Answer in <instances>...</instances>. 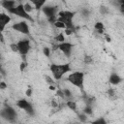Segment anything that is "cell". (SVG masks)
<instances>
[{"label":"cell","mask_w":124,"mask_h":124,"mask_svg":"<svg viewBox=\"0 0 124 124\" xmlns=\"http://www.w3.org/2000/svg\"><path fill=\"white\" fill-rule=\"evenodd\" d=\"M1 70H2V69H1V65H0V71H1Z\"/></svg>","instance_id":"cell-35"},{"label":"cell","mask_w":124,"mask_h":124,"mask_svg":"<svg viewBox=\"0 0 124 124\" xmlns=\"http://www.w3.org/2000/svg\"><path fill=\"white\" fill-rule=\"evenodd\" d=\"M78 118H79V119H80V121H82V122H85V121L87 120V118H86V114H85V113L78 114Z\"/></svg>","instance_id":"cell-28"},{"label":"cell","mask_w":124,"mask_h":124,"mask_svg":"<svg viewBox=\"0 0 124 124\" xmlns=\"http://www.w3.org/2000/svg\"><path fill=\"white\" fill-rule=\"evenodd\" d=\"M73 47H74V45H73L72 43H67V42L59 43V44L56 46V48H58L61 52H63L66 57H70V56H71Z\"/></svg>","instance_id":"cell-10"},{"label":"cell","mask_w":124,"mask_h":124,"mask_svg":"<svg viewBox=\"0 0 124 124\" xmlns=\"http://www.w3.org/2000/svg\"><path fill=\"white\" fill-rule=\"evenodd\" d=\"M67 81H69L71 84L77 86L80 90H83V82H84V74L82 72H73L71 73L67 78Z\"/></svg>","instance_id":"cell-3"},{"label":"cell","mask_w":124,"mask_h":124,"mask_svg":"<svg viewBox=\"0 0 124 124\" xmlns=\"http://www.w3.org/2000/svg\"><path fill=\"white\" fill-rule=\"evenodd\" d=\"M29 2L33 5L34 9H36V10H41V9L45 6L46 0H29Z\"/></svg>","instance_id":"cell-14"},{"label":"cell","mask_w":124,"mask_h":124,"mask_svg":"<svg viewBox=\"0 0 124 124\" xmlns=\"http://www.w3.org/2000/svg\"><path fill=\"white\" fill-rule=\"evenodd\" d=\"M50 72L52 74V77L55 80H59L64 77L67 73L71 71V64L69 62L67 63H62V64H51L50 67Z\"/></svg>","instance_id":"cell-1"},{"label":"cell","mask_w":124,"mask_h":124,"mask_svg":"<svg viewBox=\"0 0 124 124\" xmlns=\"http://www.w3.org/2000/svg\"><path fill=\"white\" fill-rule=\"evenodd\" d=\"M53 24H54V26H55L57 29H65V28H66V25H65L62 21H60V20H56Z\"/></svg>","instance_id":"cell-20"},{"label":"cell","mask_w":124,"mask_h":124,"mask_svg":"<svg viewBox=\"0 0 124 124\" xmlns=\"http://www.w3.org/2000/svg\"><path fill=\"white\" fill-rule=\"evenodd\" d=\"M45 79H46V81L47 83H49V85H50V84H54V79H52L49 76H46V77H45Z\"/></svg>","instance_id":"cell-27"},{"label":"cell","mask_w":124,"mask_h":124,"mask_svg":"<svg viewBox=\"0 0 124 124\" xmlns=\"http://www.w3.org/2000/svg\"><path fill=\"white\" fill-rule=\"evenodd\" d=\"M32 92H33L32 88H28V89L25 91V94H26V96H27V97H31V95H32Z\"/></svg>","instance_id":"cell-31"},{"label":"cell","mask_w":124,"mask_h":124,"mask_svg":"<svg viewBox=\"0 0 124 124\" xmlns=\"http://www.w3.org/2000/svg\"><path fill=\"white\" fill-rule=\"evenodd\" d=\"M83 113H85L86 115H91L93 113V108L89 104H87L85 106V108H83Z\"/></svg>","instance_id":"cell-17"},{"label":"cell","mask_w":124,"mask_h":124,"mask_svg":"<svg viewBox=\"0 0 124 124\" xmlns=\"http://www.w3.org/2000/svg\"><path fill=\"white\" fill-rule=\"evenodd\" d=\"M100 13H101L102 15H106V14L108 13V10L107 7H105V6H101V7H100Z\"/></svg>","instance_id":"cell-26"},{"label":"cell","mask_w":124,"mask_h":124,"mask_svg":"<svg viewBox=\"0 0 124 124\" xmlns=\"http://www.w3.org/2000/svg\"><path fill=\"white\" fill-rule=\"evenodd\" d=\"M43 52H44V54H45L46 57H49V56H50V48H49L48 46H44Z\"/></svg>","instance_id":"cell-22"},{"label":"cell","mask_w":124,"mask_h":124,"mask_svg":"<svg viewBox=\"0 0 124 124\" xmlns=\"http://www.w3.org/2000/svg\"><path fill=\"white\" fill-rule=\"evenodd\" d=\"M122 80H123V78L116 73H112L108 78V81L112 85H118L119 83L122 82Z\"/></svg>","instance_id":"cell-12"},{"label":"cell","mask_w":124,"mask_h":124,"mask_svg":"<svg viewBox=\"0 0 124 124\" xmlns=\"http://www.w3.org/2000/svg\"><path fill=\"white\" fill-rule=\"evenodd\" d=\"M50 104H51V107H52V108H54L58 107V104H57L56 100H54V99H52V100L50 101Z\"/></svg>","instance_id":"cell-30"},{"label":"cell","mask_w":124,"mask_h":124,"mask_svg":"<svg viewBox=\"0 0 124 124\" xmlns=\"http://www.w3.org/2000/svg\"><path fill=\"white\" fill-rule=\"evenodd\" d=\"M94 28H95V30H96L98 33L102 34V33H103V31H104V28H105V27H104V24H103L102 22L98 21V22H96V23H95Z\"/></svg>","instance_id":"cell-16"},{"label":"cell","mask_w":124,"mask_h":124,"mask_svg":"<svg viewBox=\"0 0 124 124\" xmlns=\"http://www.w3.org/2000/svg\"><path fill=\"white\" fill-rule=\"evenodd\" d=\"M92 123L93 124H107V121L102 117V118H98L97 120H94Z\"/></svg>","instance_id":"cell-23"},{"label":"cell","mask_w":124,"mask_h":124,"mask_svg":"<svg viewBox=\"0 0 124 124\" xmlns=\"http://www.w3.org/2000/svg\"><path fill=\"white\" fill-rule=\"evenodd\" d=\"M10 48H11V50H12L13 52H18L16 43V44H11V45H10Z\"/></svg>","instance_id":"cell-25"},{"label":"cell","mask_w":124,"mask_h":124,"mask_svg":"<svg viewBox=\"0 0 124 124\" xmlns=\"http://www.w3.org/2000/svg\"><path fill=\"white\" fill-rule=\"evenodd\" d=\"M23 8H24L25 12H26V13H28V14H30V13L34 10L33 5H31L30 3H25V4H23Z\"/></svg>","instance_id":"cell-19"},{"label":"cell","mask_w":124,"mask_h":124,"mask_svg":"<svg viewBox=\"0 0 124 124\" xmlns=\"http://www.w3.org/2000/svg\"><path fill=\"white\" fill-rule=\"evenodd\" d=\"M0 116L4 119H6L7 121L13 122L16 120V111L15 110V108H13L10 106H6L4 108H2L0 110Z\"/></svg>","instance_id":"cell-6"},{"label":"cell","mask_w":124,"mask_h":124,"mask_svg":"<svg viewBox=\"0 0 124 124\" xmlns=\"http://www.w3.org/2000/svg\"><path fill=\"white\" fill-rule=\"evenodd\" d=\"M16 107L23 109L27 114L29 115H34V108H33V106L26 100V99H20L16 102Z\"/></svg>","instance_id":"cell-8"},{"label":"cell","mask_w":124,"mask_h":124,"mask_svg":"<svg viewBox=\"0 0 124 124\" xmlns=\"http://www.w3.org/2000/svg\"><path fill=\"white\" fill-rule=\"evenodd\" d=\"M42 13L46 16L47 20L51 23H54L57 20L56 15L58 14V7L57 6H49V5H45L41 9Z\"/></svg>","instance_id":"cell-4"},{"label":"cell","mask_w":124,"mask_h":124,"mask_svg":"<svg viewBox=\"0 0 124 124\" xmlns=\"http://www.w3.org/2000/svg\"><path fill=\"white\" fill-rule=\"evenodd\" d=\"M63 91V94H64V99H67V100H70L71 98H72V92H71V90L70 89H67V88H65V89H63L62 90Z\"/></svg>","instance_id":"cell-18"},{"label":"cell","mask_w":124,"mask_h":124,"mask_svg":"<svg viewBox=\"0 0 124 124\" xmlns=\"http://www.w3.org/2000/svg\"><path fill=\"white\" fill-rule=\"evenodd\" d=\"M55 40L57 41V42H59V43H62V42H65V36H64V34H62V33H59L56 37H55Z\"/></svg>","instance_id":"cell-21"},{"label":"cell","mask_w":124,"mask_h":124,"mask_svg":"<svg viewBox=\"0 0 124 124\" xmlns=\"http://www.w3.org/2000/svg\"><path fill=\"white\" fill-rule=\"evenodd\" d=\"M7 88V84L4 81H0V89H6Z\"/></svg>","instance_id":"cell-32"},{"label":"cell","mask_w":124,"mask_h":124,"mask_svg":"<svg viewBox=\"0 0 124 124\" xmlns=\"http://www.w3.org/2000/svg\"><path fill=\"white\" fill-rule=\"evenodd\" d=\"M84 62L86 64H91V63H93V59L90 55H85L84 56Z\"/></svg>","instance_id":"cell-24"},{"label":"cell","mask_w":124,"mask_h":124,"mask_svg":"<svg viewBox=\"0 0 124 124\" xmlns=\"http://www.w3.org/2000/svg\"><path fill=\"white\" fill-rule=\"evenodd\" d=\"M106 40H107V42H110V41H111L109 36H107V37H106Z\"/></svg>","instance_id":"cell-34"},{"label":"cell","mask_w":124,"mask_h":124,"mask_svg":"<svg viewBox=\"0 0 124 124\" xmlns=\"http://www.w3.org/2000/svg\"><path fill=\"white\" fill-rule=\"evenodd\" d=\"M16 1H17V0H3V1L1 2V6H2L5 10L9 11V10L15 8V7L17 5V4H16Z\"/></svg>","instance_id":"cell-13"},{"label":"cell","mask_w":124,"mask_h":124,"mask_svg":"<svg viewBox=\"0 0 124 124\" xmlns=\"http://www.w3.org/2000/svg\"><path fill=\"white\" fill-rule=\"evenodd\" d=\"M11 16L6 13H0V32L2 33L11 21Z\"/></svg>","instance_id":"cell-11"},{"label":"cell","mask_w":124,"mask_h":124,"mask_svg":"<svg viewBox=\"0 0 124 124\" xmlns=\"http://www.w3.org/2000/svg\"><path fill=\"white\" fill-rule=\"evenodd\" d=\"M76 12H71V11H61V12H58V17H57V20H60L62 21L65 25H66V28L68 29H71L73 32H75L76 30V27L73 23V19L76 16Z\"/></svg>","instance_id":"cell-2"},{"label":"cell","mask_w":124,"mask_h":124,"mask_svg":"<svg viewBox=\"0 0 124 124\" xmlns=\"http://www.w3.org/2000/svg\"><path fill=\"white\" fill-rule=\"evenodd\" d=\"M16 46H17V49H18V52L22 55V56H25L28 51L30 50V41L28 39H23V40H19L17 43H16Z\"/></svg>","instance_id":"cell-9"},{"label":"cell","mask_w":124,"mask_h":124,"mask_svg":"<svg viewBox=\"0 0 124 124\" xmlns=\"http://www.w3.org/2000/svg\"><path fill=\"white\" fill-rule=\"evenodd\" d=\"M9 14H12V15H15V16H17L19 17H22L23 19H26V20H30V21H34V19L32 18V16H30V14L26 13L24 8H23V4H17L15 8L11 9L8 11Z\"/></svg>","instance_id":"cell-5"},{"label":"cell","mask_w":124,"mask_h":124,"mask_svg":"<svg viewBox=\"0 0 124 124\" xmlns=\"http://www.w3.org/2000/svg\"><path fill=\"white\" fill-rule=\"evenodd\" d=\"M73 33V31L71 29H68V28H65V34L66 35H71Z\"/></svg>","instance_id":"cell-33"},{"label":"cell","mask_w":124,"mask_h":124,"mask_svg":"<svg viewBox=\"0 0 124 124\" xmlns=\"http://www.w3.org/2000/svg\"><path fill=\"white\" fill-rule=\"evenodd\" d=\"M66 106L70 108V109H72V110H76L77 109V103L75 102V101H73V100H67V102H66Z\"/></svg>","instance_id":"cell-15"},{"label":"cell","mask_w":124,"mask_h":124,"mask_svg":"<svg viewBox=\"0 0 124 124\" xmlns=\"http://www.w3.org/2000/svg\"><path fill=\"white\" fill-rule=\"evenodd\" d=\"M26 66H27V63L24 61V62H21V64H20V66H19V70L20 71H23L25 68H26Z\"/></svg>","instance_id":"cell-29"},{"label":"cell","mask_w":124,"mask_h":124,"mask_svg":"<svg viewBox=\"0 0 124 124\" xmlns=\"http://www.w3.org/2000/svg\"><path fill=\"white\" fill-rule=\"evenodd\" d=\"M12 28H13L14 31L18 32V33H21V34H24V35H29V33H30L29 25H28V23L25 20H22V21H18V22L14 23L12 25Z\"/></svg>","instance_id":"cell-7"}]
</instances>
